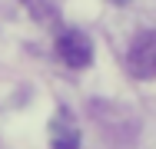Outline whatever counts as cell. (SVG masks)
<instances>
[{"label": "cell", "mask_w": 156, "mask_h": 149, "mask_svg": "<svg viewBox=\"0 0 156 149\" xmlns=\"http://www.w3.org/2000/svg\"><path fill=\"white\" fill-rule=\"evenodd\" d=\"M126 70L136 80H156V30H140L129 40Z\"/></svg>", "instance_id": "obj_1"}, {"label": "cell", "mask_w": 156, "mask_h": 149, "mask_svg": "<svg viewBox=\"0 0 156 149\" xmlns=\"http://www.w3.org/2000/svg\"><path fill=\"white\" fill-rule=\"evenodd\" d=\"M50 146L53 149H80V129H76V119L70 116L66 106H60L57 116L50 119Z\"/></svg>", "instance_id": "obj_3"}, {"label": "cell", "mask_w": 156, "mask_h": 149, "mask_svg": "<svg viewBox=\"0 0 156 149\" xmlns=\"http://www.w3.org/2000/svg\"><path fill=\"white\" fill-rule=\"evenodd\" d=\"M113 3H129V0H113Z\"/></svg>", "instance_id": "obj_5"}, {"label": "cell", "mask_w": 156, "mask_h": 149, "mask_svg": "<svg viewBox=\"0 0 156 149\" xmlns=\"http://www.w3.org/2000/svg\"><path fill=\"white\" fill-rule=\"evenodd\" d=\"M23 3L33 10V17H37L40 23H50V20H57V10H53V7H47L43 0H23Z\"/></svg>", "instance_id": "obj_4"}, {"label": "cell", "mask_w": 156, "mask_h": 149, "mask_svg": "<svg viewBox=\"0 0 156 149\" xmlns=\"http://www.w3.org/2000/svg\"><path fill=\"white\" fill-rule=\"evenodd\" d=\"M57 57L70 70H83V66L93 63V40L83 30H60V36H57Z\"/></svg>", "instance_id": "obj_2"}]
</instances>
